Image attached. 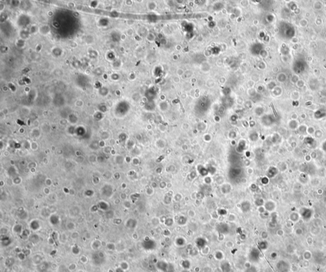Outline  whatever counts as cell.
<instances>
[{
	"mask_svg": "<svg viewBox=\"0 0 326 272\" xmlns=\"http://www.w3.org/2000/svg\"><path fill=\"white\" fill-rule=\"evenodd\" d=\"M92 263L96 266H101L105 262V255L101 251H98L92 255Z\"/></svg>",
	"mask_w": 326,
	"mask_h": 272,
	"instance_id": "obj_1",
	"label": "cell"
},
{
	"mask_svg": "<svg viewBox=\"0 0 326 272\" xmlns=\"http://www.w3.org/2000/svg\"><path fill=\"white\" fill-rule=\"evenodd\" d=\"M290 264L284 260H281L277 264V269L278 272H288L290 270Z\"/></svg>",
	"mask_w": 326,
	"mask_h": 272,
	"instance_id": "obj_2",
	"label": "cell"
},
{
	"mask_svg": "<svg viewBox=\"0 0 326 272\" xmlns=\"http://www.w3.org/2000/svg\"><path fill=\"white\" fill-rule=\"evenodd\" d=\"M49 263L47 261H43L38 265V268L40 272H44L49 268Z\"/></svg>",
	"mask_w": 326,
	"mask_h": 272,
	"instance_id": "obj_3",
	"label": "cell"
},
{
	"mask_svg": "<svg viewBox=\"0 0 326 272\" xmlns=\"http://www.w3.org/2000/svg\"><path fill=\"white\" fill-rule=\"evenodd\" d=\"M15 259L12 257H10V258H8L6 259L5 261V265H6L7 267H12L15 263Z\"/></svg>",
	"mask_w": 326,
	"mask_h": 272,
	"instance_id": "obj_4",
	"label": "cell"
},
{
	"mask_svg": "<svg viewBox=\"0 0 326 272\" xmlns=\"http://www.w3.org/2000/svg\"><path fill=\"white\" fill-rule=\"evenodd\" d=\"M42 256L40 255H35L33 258V263L35 264H38V265L42 263Z\"/></svg>",
	"mask_w": 326,
	"mask_h": 272,
	"instance_id": "obj_5",
	"label": "cell"
},
{
	"mask_svg": "<svg viewBox=\"0 0 326 272\" xmlns=\"http://www.w3.org/2000/svg\"><path fill=\"white\" fill-rule=\"evenodd\" d=\"M120 267L122 269H123L124 270L126 271L129 268V264H128V263H127V262L123 261L120 263Z\"/></svg>",
	"mask_w": 326,
	"mask_h": 272,
	"instance_id": "obj_6",
	"label": "cell"
},
{
	"mask_svg": "<svg viewBox=\"0 0 326 272\" xmlns=\"http://www.w3.org/2000/svg\"><path fill=\"white\" fill-rule=\"evenodd\" d=\"M71 251H72L73 254H75V255H78V254H80V252L79 248L78 247H77V246H75V247H73L72 249H71Z\"/></svg>",
	"mask_w": 326,
	"mask_h": 272,
	"instance_id": "obj_7",
	"label": "cell"
},
{
	"mask_svg": "<svg viewBox=\"0 0 326 272\" xmlns=\"http://www.w3.org/2000/svg\"><path fill=\"white\" fill-rule=\"evenodd\" d=\"M100 247H101V243H100V242L98 241V243H96V242H94L93 244H92V249H94V250H98V249H99Z\"/></svg>",
	"mask_w": 326,
	"mask_h": 272,
	"instance_id": "obj_8",
	"label": "cell"
},
{
	"mask_svg": "<svg viewBox=\"0 0 326 272\" xmlns=\"http://www.w3.org/2000/svg\"><path fill=\"white\" fill-rule=\"evenodd\" d=\"M190 266H191V263H190L189 261H187V263H185V261H184L182 263V266H183V268H185V269H189V268H189Z\"/></svg>",
	"mask_w": 326,
	"mask_h": 272,
	"instance_id": "obj_9",
	"label": "cell"
},
{
	"mask_svg": "<svg viewBox=\"0 0 326 272\" xmlns=\"http://www.w3.org/2000/svg\"><path fill=\"white\" fill-rule=\"evenodd\" d=\"M18 258L20 260L23 261V260H24L25 259H26V254H25L24 252H20V253L18 254Z\"/></svg>",
	"mask_w": 326,
	"mask_h": 272,
	"instance_id": "obj_10",
	"label": "cell"
},
{
	"mask_svg": "<svg viewBox=\"0 0 326 272\" xmlns=\"http://www.w3.org/2000/svg\"><path fill=\"white\" fill-rule=\"evenodd\" d=\"M76 268H77V264H75V263H71V264H69L68 268H69L70 271H74L76 269Z\"/></svg>",
	"mask_w": 326,
	"mask_h": 272,
	"instance_id": "obj_11",
	"label": "cell"
},
{
	"mask_svg": "<svg viewBox=\"0 0 326 272\" xmlns=\"http://www.w3.org/2000/svg\"><path fill=\"white\" fill-rule=\"evenodd\" d=\"M87 258L86 256H82L80 258V261L82 262V263L85 264V263H87Z\"/></svg>",
	"mask_w": 326,
	"mask_h": 272,
	"instance_id": "obj_12",
	"label": "cell"
},
{
	"mask_svg": "<svg viewBox=\"0 0 326 272\" xmlns=\"http://www.w3.org/2000/svg\"><path fill=\"white\" fill-rule=\"evenodd\" d=\"M106 248H108V249H109V250H110V251H114V250H115V245H114V244L107 245V246H106Z\"/></svg>",
	"mask_w": 326,
	"mask_h": 272,
	"instance_id": "obj_13",
	"label": "cell"
},
{
	"mask_svg": "<svg viewBox=\"0 0 326 272\" xmlns=\"http://www.w3.org/2000/svg\"><path fill=\"white\" fill-rule=\"evenodd\" d=\"M215 258L217 259L220 260V259H221L223 258V255H222V253H220V254L219 255V254H218V252H217V253H216Z\"/></svg>",
	"mask_w": 326,
	"mask_h": 272,
	"instance_id": "obj_14",
	"label": "cell"
},
{
	"mask_svg": "<svg viewBox=\"0 0 326 272\" xmlns=\"http://www.w3.org/2000/svg\"><path fill=\"white\" fill-rule=\"evenodd\" d=\"M115 272H124V270L123 269H122L120 267H118L116 268Z\"/></svg>",
	"mask_w": 326,
	"mask_h": 272,
	"instance_id": "obj_15",
	"label": "cell"
},
{
	"mask_svg": "<svg viewBox=\"0 0 326 272\" xmlns=\"http://www.w3.org/2000/svg\"><path fill=\"white\" fill-rule=\"evenodd\" d=\"M108 272H114V271L111 270H108Z\"/></svg>",
	"mask_w": 326,
	"mask_h": 272,
	"instance_id": "obj_16",
	"label": "cell"
},
{
	"mask_svg": "<svg viewBox=\"0 0 326 272\" xmlns=\"http://www.w3.org/2000/svg\"><path fill=\"white\" fill-rule=\"evenodd\" d=\"M79 272H83V271H79Z\"/></svg>",
	"mask_w": 326,
	"mask_h": 272,
	"instance_id": "obj_17",
	"label": "cell"
},
{
	"mask_svg": "<svg viewBox=\"0 0 326 272\" xmlns=\"http://www.w3.org/2000/svg\"></svg>",
	"mask_w": 326,
	"mask_h": 272,
	"instance_id": "obj_18",
	"label": "cell"
}]
</instances>
